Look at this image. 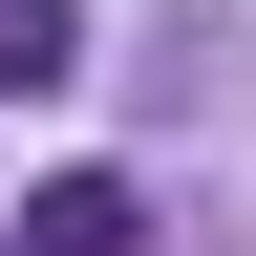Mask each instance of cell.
I'll return each mask as SVG.
<instances>
[{
    "label": "cell",
    "mask_w": 256,
    "mask_h": 256,
    "mask_svg": "<svg viewBox=\"0 0 256 256\" xmlns=\"http://www.w3.org/2000/svg\"><path fill=\"white\" fill-rule=\"evenodd\" d=\"M64 64H86V22L64 0H0V86H64Z\"/></svg>",
    "instance_id": "obj_2"
},
{
    "label": "cell",
    "mask_w": 256,
    "mask_h": 256,
    "mask_svg": "<svg viewBox=\"0 0 256 256\" xmlns=\"http://www.w3.org/2000/svg\"><path fill=\"white\" fill-rule=\"evenodd\" d=\"M150 235V192L128 171H64V192H22V256H128Z\"/></svg>",
    "instance_id": "obj_1"
}]
</instances>
